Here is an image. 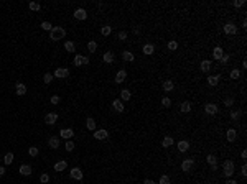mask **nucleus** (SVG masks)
<instances>
[{
	"instance_id": "1",
	"label": "nucleus",
	"mask_w": 247,
	"mask_h": 184,
	"mask_svg": "<svg viewBox=\"0 0 247 184\" xmlns=\"http://www.w3.org/2000/svg\"><path fill=\"white\" fill-rule=\"evenodd\" d=\"M66 36V30L63 26H53V30L50 31V40L58 41V40H63Z\"/></svg>"
},
{
	"instance_id": "2",
	"label": "nucleus",
	"mask_w": 247,
	"mask_h": 184,
	"mask_svg": "<svg viewBox=\"0 0 247 184\" xmlns=\"http://www.w3.org/2000/svg\"><path fill=\"white\" fill-rule=\"evenodd\" d=\"M232 174H234V163L231 160L224 161V176L226 178H231Z\"/></svg>"
},
{
	"instance_id": "3",
	"label": "nucleus",
	"mask_w": 247,
	"mask_h": 184,
	"mask_svg": "<svg viewBox=\"0 0 247 184\" xmlns=\"http://www.w3.org/2000/svg\"><path fill=\"white\" fill-rule=\"evenodd\" d=\"M69 76V71L66 68H58L56 71H54V77H58V79H64V77H68Z\"/></svg>"
},
{
	"instance_id": "4",
	"label": "nucleus",
	"mask_w": 247,
	"mask_h": 184,
	"mask_svg": "<svg viewBox=\"0 0 247 184\" xmlns=\"http://www.w3.org/2000/svg\"><path fill=\"white\" fill-rule=\"evenodd\" d=\"M56 120H58V114H54V112H50V114L45 115V122L48 125H54Z\"/></svg>"
},
{
	"instance_id": "5",
	"label": "nucleus",
	"mask_w": 247,
	"mask_h": 184,
	"mask_svg": "<svg viewBox=\"0 0 247 184\" xmlns=\"http://www.w3.org/2000/svg\"><path fill=\"white\" fill-rule=\"evenodd\" d=\"M224 33L226 34H236L237 33V26L234 23H226L224 25Z\"/></svg>"
},
{
	"instance_id": "6",
	"label": "nucleus",
	"mask_w": 247,
	"mask_h": 184,
	"mask_svg": "<svg viewBox=\"0 0 247 184\" xmlns=\"http://www.w3.org/2000/svg\"><path fill=\"white\" fill-rule=\"evenodd\" d=\"M109 137V132L107 130H94V138L96 140H105V138Z\"/></svg>"
},
{
	"instance_id": "7",
	"label": "nucleus",
	"mask_w": 247,
	"mask_h": 184,
	"mask_svg": "<svg viewBox=\"0 0 247 184\" xmlns=\"http://www.w3.org/2000/svg\"><path fill=\"white\" fill-rule=\"evenodd\" d=\"M69 174H71V178H73V179H78V181H81V179H82V176H84L79 168H73V169L69 171Z\"/></svg>"
},
{
	"instance_id": "8",
	"label": "nucleus",
	"mask_w": 247,
	"mask_h": 184,
	"mask_svg": "<svg viewBox=\"0 0 247 184\" xmlns=\"http://www.w3.org/2000/svg\"><path fill=\"white\" fill-rule=\"evenodd\" d=\"M204 112L209 114V115L218 114V105H216V103H206V105H204Z\"/></svg>"
},
{
	"instance_id": "9",
	"label": "nucleus",
	"mask_w": 247,
	"mask_h": 184,
	"mask_svg": "<svg viewBox=\"0 0 247 184\" xmlns=\"http://www.w3.org/2000/svg\"><path fill=\"white\" fill-rule=\"evenodd\" d=\"M206 161L209 163V166H211V169H213V171H216V169H218V160H216V156H214V155H208Z\"/></svg>"
},
{
	"instance_id": "10",
	"label": "nucleus",
	"mask_w": 247,
	"mask_h": 184,
	"mask_svg": "<svg viewBox=\"0 0 247 184\" xmlns=\"http://www.w3.org/2000/svg\"><path fill=\"white\" fill-rule=\"evenodd\" d=\"M193 164H195V160H184L183 163H181V169H183L184 172H188L191 169V168H193Z\"/></svg>"
},
{
	"instance_id": "11",
	"label": "nucleus",
	"mask_w": 247,
	"mask_h": 184,
	"mask_svg": "<svg viewBox=\"0 0 247 184\" xmlns=\"http://www.w3.org/2000/svg\"><path fill=\"white\" fill-rule=\"evenodd\" d=\"M125 77H127V72L124 71V69H120V71L115 74V79H114V80L117 82V84H122V82L125 80Z\"/></svg>"
},
{
	"instance_id": "12",
	"label": "nucleus",
	"mask_w": 247,
	"mask_h": 184,
	"mask_svg": "<svg viewBox=\"0 0 247 184\" xmlns=\"http://www.w3.org/2000/svg\"><path fill=\"white\" fill-rule=\"evenodd\" d=\"M74 135V132L71 130V128H63L61 132H59V137L61 138H64V140H69V138Z\"/></svg>"
},
{
	"instance_id": "13",
	"label": "nucleus",
	"mask_w": 247,
	"mask_h": 184,
	"mask_svg": "<svg viewBox=\"0 0 247 184\" xmlns=\"http://www.w3.org/2000/svg\"><path fill=\"white\" fill-rule=\"evenodd\" d=\"M89 63V59H87L86 56H79V54H78V56L74 57V64L76 66H84V64H87Z\"/></svg>"
},
{
	"instance_id": "14",
	"label": "nucleus",
	"mask_w": 247,
	"mask_h": 184,
	"mask_svg": "<svg viewBox=\"0 0 247 184\" xmlns=\"http://www.w3.org/2000/svg\"><path fill=\"white\" fill-rule=\"evenodd\" d=\"M15 92H17V95H25L27 94V86L22 84V82H18L17 86H15Z\"/></svg>"
},
{
	"instance_id": "15",
	"label": "nucleus",
	"mask_w": 247,
	"mask_h": 184,
	"mask_svg": "<svg viewBox=\"0 0 247 184\" xmlns=\"http://www.w3.org/2000/svg\"><path fill=\"white\" fill-rule=\"evenodd\" d=\"M74 17L78 18V20H86V18H87V13H86V10H84V8H78V10L74 12Z\"/></svg>"
},
{
	"instance_id": "16",
	"label": "nucleus",
	"mask_w": 247,
	"mask_h": 184,
	"mask_svg": "<svg viewBox=\"0 0 247 184\" xmlns=\"http://www.w3.org/2000/svg\"><path fill=\"white\" fill-rule=\"evenodd\" d=\"M223 54H224V51H223V48H219V46H216L213 49V56L214 59H218V61H221V57H223Z\"/></svg>"
},
{
	"instance_id": "17",
	"label": "nucleus",
	"mask_w": 247,
	"mask_h": 184,
	"mask_svg": "<svg viewBox=\"0 0 247 184\" xmlns=\"http://www.w3.org/2000/svg\"><path fill=\"white\" fill-rule=\"evenodd\" d=\"M20 174L30 176V174H31V166H30V164H22V166H20Z\"/></svg>"
},
{
	"instance_id": "18",
	"label": "nucleus",
	"mask_w": 247,
	"mask_h": 184,
	"mask_svg": "<svg viewBox=\"0 0 247 184\" xmlns=\"http://www.w3.org/2000/svg\"><path fill=\"white\" fill-rule=\"evenodd\" d=\"M86 126H87V130H91V132H94V130H96V120H94L92 117L86 118Z\"/></svg>"
},
{
	"instance_id": "19",
	"label": "nucleus",
	"mask_w": 247,
	"mask_h": 184,
	"mask_svg": "<svg viewBox=\"0 0 247 184\" xmlns=\"http://www.w3.org/2000/svg\"><path fill=\"white\" fill-rule=\"evenodd\" d=\"M219 79H221V76H219V74H216V76H209V77H208V84H209V86H218Z\"/></svg>"
},
{
	"instance_id": "20",
	"label": "nucleus",
	"mask_w": 247,
	"mask_h": 184,
	"mask_svg": "<svg viewBox=\"0 0 247 184\" xmlns=\"http://www.w3.org/2000/svg\"><path fill=\"white\" fill-rule=\"evenodd\" d=\"M102 59H104V63H107V64H110V63H114V53H110V51H107V53H104V56H102Z\"/></svg>"
},
{
	"instance_id": "21",
	"label": "nucleus",
	"mask_w": 247,
	"mask_h": 184,
	"mask_svg": "<svg viewBox=\"0 0 247 184\" xmlns=\"http://www.w3.org/2000/svg\"><path fill=\"white\" fill-rule=\"evenodd\" d=\"M122 59H124V61H129V63H132L133 59H135V56H133V53H130V51H124V53H122Z\"/></svg>"
},
{
	"instance_id": "22",
	"label": "nucleus",
	"mask_w": 247,
	"mask_h": 184,
	"mask_svg": "<svg viewBox=\"0 0 247 184\" xmlns=\"http://www.w3.org/2000/svg\"><path fill=\"white\" fill-rule=\"evenodd\" d=\"M48 145H50V148L56 150L58 146H59V140H58L56 137H51V138H50V140H48Z\"/></svg>"
},
{
	"instance_id": "23",
	"label": "nucleus",
	"mask_w": 247,
	"mask_h": 184,
	"mask_svg": "<svg viewBox=\"0 0 247 184\" xmlns=\"http://www.w3.org/2000/svg\"><path fill=\"white\" fill-rule=\"evenodd\" d=\"M236 137H237V132L234 130V128H229V130H227V141L232 143V141L236 140Z\"/></svg>"
},
{
	"instance_id": "24",
	"label": "nucleus",
	"mask_w": 247,
	"mask_h": 184,
	"mask_svg": "<svg viewBox=\"0 0 247 184\" xmlns=\"http://www.w3.org/2000/svg\"><path fill=\"white\" fill-rule=\"evenodd\" d=\"M112 105H114V110H117V112H124V103H122L119 99H115L114 102H112Z\"/></svg>"
},
{
	"instance_id": "25",
	"label": "nucleus",
	"mask_w": 247,
	"mask_h": 184,
	"mask_svg": "<svg viewBox=\"0 0 247 184\" xmlns=\"http://www.w3.org/2000/svg\"><path fill=\"white\" fill-rule=\"evenodd\" d=\"M68 166V163L66 161H58L56 164H54V171H64Z\"/></svg>"
},
{
	"instance_id": "26",
	"label": "nucleus",
	"mask_w": 247,
	"mask_h": 184,
	"mask_svg": "<svg viewBox=\"0 0 247 184\" xmlns=\"http://www.w3.org/2000/svg\"><path fill=\"white\" fill-rule=\"evenodd\" d=\"M173 87H175V84H173L171 80H165V82H163V91L165 92H171Z\"/></svg>"
},
{
	"instance_id": "27",
	"label": "nucleus",
	"mask_w": 247,
	"mask_h": 184,
	"mask_svg": "<svg viewBox=\"0 0 247 184\" xmlns=\"http://www.w3.org/2000/svg\"><path fill=\"white\" fill-rule=\"evenodd\" d=\"M153 51H155V46L153 45H144V53L147 54V56L153 54Z\"/></svg>"
},
{
	"instance_id": "28",
	"label": "nucleus",
	"mask_w": 247,
	"mask_h": 184,
	"mask_svg": "<svg viewBox=\"0 0 247 184\" xmlns=\"http://www.w3.org/2000/svg\"><path fill=\"white\" fill-rule=\"evenodd\" d=\"M120 97H122V100H130L132 94H130V91H129V89H124V91L120 92Z\"/></svg>"
},
{
	"instance_id": "29",
	"label": "nucleus",
	"mask_w": 247,
	"mask_h": 184,
	"mask_svg": "<svg viewBox=\"0 0 247 184\" xmlns=\"http://www.w3.org/2000/svg\"><path fill=\"white\" fill-rule=\"evenodd\" d=\"M180 110H181L183 114H188V112L191 110V103L190 102H183L181 103V107H180Z\"/></svg>"
},
{
	"instance_id": "30",
	"label": "nucleus",
	"mask_w": 247,
	"mask_h": 184,
	"mask_svg": "<svg viewBox=\"0 0 247 184\" xmlns=\"http://www.w3.org/2000/svg\"><path fill=\"white\" fill-rule=\"evenodd\" d=\"M171 145H173V138H171V137H165V138H163V141H161V146L168 148V146H171Z\"/></svg>"
},
{
	"instance_id": "31",
	"label": "nucleus",
	"mask_w": 247,
	"mask_h": 184,
	"mask_svg": "<svg viewBox=\"0 0 247 184\" xmlns=\"http://www.w3.org/2000/svg\"><path fill=\"white\" fill-rule=\"evenodd\" d=\"M188 148H190V143H188L186 140H183V141H180V143H178V150H180V151H186Z\"/></svg>"
},
{
	"instance_id": "32",
	"label": "nucleus",
	"mask_w": 247,
	"mask_h": 184,
	"mask_svg": "<svg viewBox=\"0 0 247 184\" xmlns=\"http://www.w3.org/2000/svg\"><path fill=\"white\" fill-rule=\"evenodd\" d=\"M74 43H73V41H66V45H64V49H66V51L68 53H74Z\"/></svg>"
},
{
	"instance_id": "33",
	"label": "nucleus",
	"mask_w": 247,
	"mask_h": 184,
	"mask_svg": "<svg viewBox=\"0 0 247 184\" xmlns=\"http://www.w3.org/2000/svg\"><path fill=\"white\" fill-rule=\"evenodd\" d=\"M101 33H102L104 36H109V34L112 33V26H109V25H105V26H102V28H101Z\"/></svg>"
},
{
	"instance_id": "34",
	"label": "nucleus",
	"mask_w": 247,
	"mask_h": 184,
	"mask_svg": "<svg viewBox=\"0 0 247 184\" xmlns=\"http://www.w3.org/2000/svg\"><path fill=\"white\" fill-rule=\"evenodd\" d=\"M211 66H213V64H211V61H203V63H201V71L208 72V71L211 69Z\"/></svg>"
},
{
	"instance_id": "35",
	"label": "nucleus",
	"mask_w": 247,
	"mask_h": 184,
	"mask_svg": "<svg viewBox=\"0 0 247 184\" xmlns=\"http://www.w3.org/2000/svg\"><path fill=\"white\" fill-rule=\"evenodd\" d=\"M3 163H5V164H12V163H13V153H7V155L3 156Z\"/></svg>"
},
{
	"instance_id": "36",
	"label": "nucleus",
	"mask_w": 247,
	"mask_h": 184,
	"mask_svg": "<svg viewBox=\"0 0 247 184\" xmlns=\"http://www.w3.org/2000/svg\"><path fill=\"white\" fill-rule=\"evenodd\" d=\"M30 10H33V12H40V3H38V2H30Z\"/></svg>"
},
{
	"instance_id": "37",
	"label": "nucleus",
	"mask_w": 247,
	"mask_h": 184,
	"mask_svg": "<svg viewBox=\"0 0 247 184\" xmlns=\"http://www.w3.org/2000/svg\"><path fill=\"white\" fill-rule=\"evenodd\" d=\"M87 49H89L91 53H94L96 49H97V43H96V41H89V43H87Z\"/></svg>"
},
{
	"instance_id": "38",
	"label": "nucleus",
	"mask_w": 247,
	"mask_h": 184,
	"mask_svg": "<svg viewBox=\"0 0 247 184\" xmlns=\"http://www.w3.org/2000/svg\"><path fill=\"white\" fill-rule=\"evenodd\" d=\"M241 77V71L239 69H232L231 71V79H239Z\"/></svg>"
},
{
	"instance_id": "39",
	"label": "nucleus",
	"mask_w": 247,
	"mask_h": 184,
	"mask_svg": "<svg viewBox=\"0 0 247 184\" xmlns=\"http://www.w3.org/2000/svg\"><path fill=\"white\" fill-rule=\"evenodd\" d=\"M41 28L46 30V31H51V30H53V25L50 22H43V23H41Z\"/></svg>"
},
{
	"instance_id": "40",
	"label": "nucleus",
	"mask_w": 247,
	"mask_h": 184,
	"mask_svg": "<svg viewBox=\"0 0 247 184\" xmlns=\"http://www.w3.org/2000/svg\"><path fill=\"white\" fill-rule=\"evenodd\" d=\"M43 80H45V84H50L53 80V74H50V72H46L45 76H43Z\"/></svg>"
},
{
	"instance_id": "41",
	"label": "nucleus",
	"mask_w": 247,
	"mask_h": 184,
	"mask_svg": "<svg viewBox=\"0 0 247 184\" xmlns=\"http://www.w3.org/2000/svg\"><path fill=\"white\" fill-rule=\"evenodd\" d=\"M161 105H163V107H170V105H171V100L168 97H163L161 99Z\"/></svg>"
},
{
	"instance_id": "42",
	"label": "nucleus",
	"mask_w": 247,
	"mask_h": 184,
	"mask_svg": "<svg viewBox=\"0 0 247 184\" xmlns=\"http://www.w3.org/2000/svg\"><path fill=\"white\" fill-rule=\"evenodd\" d=\"M160 184H171L170 183V178H168L167 174H163V176L160 178Z\"/></svg>"
},
{
	"instance_id": "43",
	"label": "nucleus",
	"mask_w": 247,
	"mask_h": 184,
	"mask_svg": "<svg viewBox=\"0 0 247 184\" xmlns=\"http://www.w3.org/2000/svg\"><path fill=\"white\" fill-rule=\"evenodd\" d=\"M66 150H68V151H73V150H74V141L68 140V141H66Z\"/></svg>"
},
{
	"instance_id": "44",
	"label": "nucleus",
	"mask_w": 247,
	"mask_h": 184,
	"mask_svg": "<svg viewBox=\"0 0 247 184\" xmlns=\"http://www.w3.org/2000/svg\"><path fill=\"white\" fill-rule=\"evenodd\" d=\"M176 48H178V43H176V41H170V43H168V49H171V51H175Z\"/></svg>"
},
{
	"instance_id": "45",
	"label": "nucleus",
	"mask_w": 247,
	"mask_h": 184,
	"mask_svg": "<svg viewBox=\"0 0 247 184\" xmlns=\"http://www.w3.org/2000/svg\"><path fill=\"white\" fill-rule=\"evenodd\" d=\"M40 181H41L43 184H46L48 181H50V176H48V174L45 172V174H41V176H40Z\"/></svg>"
},
{
	"instance_id": "46",
	"label": "nucleus",
	"mask_w": 247,
	"mask_h": 184,
	"mask_svg": "<svg viewBox=\"0 0 247 184\" xmlns=\"http://www.w3.org/2000/svg\"><path fill=\"white\" fill-rule=\"evenodd\" d=\"M30 156H38V148H35V146H31V148L28 150Z\"/></svg>"
},
{
	"instance_id": "47",
	"label": "nucleus",
	"mask_w": 247,
	"mask_h": 184,
	"mask_svg": "<svg viewBox=\"0 0 247 184\" xmlns=\"http://www.w3.org/2000/svg\"><path fill=\"white\" fill-rule=\"evenodd\" d=\"M239 117H241V112H236V110H234V112H231V118H232V120H237Z\"/></svg>"
},
{
	"instance_id": "48",
	"label": "nucleus",
	"mask_w": 247,
	"mask_h": 184,
	"mask_svg": "<svg viewBox=\"0 0 247 184\" xmlns=\"http://www.w3.org/2000/svg\"><path fill=\"white\" fill-rule=\"evenodd\" d=\"M244 3H246L244 0H236V2H232V5L236 7V8H239V7H242V5H244Z\"/></svg>"
},
{
	"instance_id": "49",
	"label": "nucleus",
	"mask_w": 247,
	"mask_h": 184,
	"mask_svg": "<svg viewBox=\"0 0 247 184\" xmlns=\"http://www.w3.org/2000/svg\"><path fill=\"white\" fill-rule=\"evenodd\" d=\"M125 38H127V31H120V33H119V40L124 41Z\"/></svg>"
},
{
	"instance_id": "50",
	"label": "nucleus",
	"mask_w": 247,
	"mask_h": 184,
	"mask_svg": "<svg viewBox=\"0 0 247 184\" xmlns=\"http://www.w3.org/2000/svg\"><path fill=\"white\" fill-rule=\"evenodd\" d=\"M241 172H242V176H244V178L247 176V166H246V164H242V168H241Z\"/></svg>"
},
{
	"instance_id": "51",
	"label": "nucleus",
	"mask_w": 247,
	"mask_h": 184,
	"mask_svg": "<svg viewBox=\"0 0 247 184\" xmlns=\"http://www.w3.org/2000/svg\"><path fill=\"white\" fill-rule=\"evenodd\" d=\"M227 61H229V56H227V54H223V57H221V63L226 64Z\"/></svg>"
},
{
	"instance_id": "52",
	"label": "nucleus",
	"mask_w": 247,
	"mask_h": 184,
	"mask_svg": "<svg viewBox=\"0 0 247 184\" xmlns=\"http://www.w3.org/2000/svg\"><path fill=\"white\" fill-rule=\"evenodd\" d=\"M51 103H59V97L58 95H51Z\"/></svg>"
},
{
	"instance_id": "53",
	"label": "nucleus",
	"mask_w": 247,
	"mask_h": 184,
	"mask_svg": "<svg viewBox=\"0 0 247 184\" xmlns=\"http://www.w3.org/2000/svg\"><path fill=\"white\" fill-rule=\"evenodd\" d=\"M224 103H226V105H227V107H229V105H232V103H234V99H226V100H224Z\"/></svg>"
},
{
	"instance_id": "54",
	"label": "nucleus",
	"mask_w": 247,
	"mask_h": 184,
	"mask_svg": "<svg viewBox=\"0 0 247 184\" xmlns=\"http://www.w3.org/2000/svg\"><path fill=\"white\" fill-rule=\"evenodd\" d=\"M3 174H5V168L0 166V176H3Z\"/></svg>"
},
{
	"instance_id": "55",
	"label": "nucleus",
	"mask_w": 247,
	"mask_h": 184,
	"mask_svg": "<svg viewBox=\"0 0 247 184\" xmlns=\"http://www.w3.org/2000/svg\"><path fill=\"white\" fill-rule=\"evenodd\" d=\"M144 184H155V183H153L152 179H145V181H144Z\"/></svg>"
},
{
	"instance_id": "56",
	"label": "nucleus",
	"mask_w": 247,
	"mask_h": 184,
	"mask_svg": "<svg viewBox=\"0 0 247 184\" xmlns=\"http://www.w3.org/2000/svg\"><path fill=\"white\" fill-rule=\"evenodd\" d=\"M241 156H242V158H244V160H246V158H247V151H246V150H244V151H242V153H241Z\"/></svg>"
},
{
	"instance_id": "57",
	"label": "nucleus",
	"mask_w": 247,
	"mask_h": 184,
	"mask_svg": "<svg viewBox=\"0 0 247 184\" xmlns=\"http://www.w3.org/2000/svg\"><path fill=\"white\" fill-rule=\"evenodd\" d=\"M227 184H237L236 181H232V179H229V181H227Z\"/></svg>"
}]
</instances>
